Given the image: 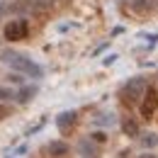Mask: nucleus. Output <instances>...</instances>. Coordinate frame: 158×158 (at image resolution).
<instances>
[{
	"label": "nucleus",
	"mask_w": 158,
	"mask_h": 158,
	"mask_svg": "<svg viewBox=\"0 0 158 158\" xmlns=\"http://www.w3.org/2000/svg\"><path fill=\"white\" fill-rule=\"evenodd\" d=\"M0 59H2L5 66H10L12 71L24 73V76H29V78H41V76H44V71H41L39 63H34L32 59H27V56L20 54V51L7 49V51H2V54H0Z\"/></svg>",
	"instance_id": "nucleus-1"
},
{
	"label": "nucleus",
	"mask_w": 158,
	"mask_h": 158,
	"mask_svg": "<svg viewBox=\"0 0 158 158\" xmlns=\"http://www.w3.org/2000/svg\"><path fill=\"white\" fill-rule=\"evenodd\" d=\"M146 80L143 78H129V83L122 88V93H119V98L124 100L127 105H134V102H139V100L143 98V93H146Z\"/></svg>",
	"instance_id": "nucleus-2"
},
{
	"label": "nucleus",
	"mask_w": 158,
	"mask_h": 158,
	"mask_svg": "<svg viewBox=\"0 0 158 158\" xmlns=\"http://www.w3.org/2000/svg\"><path fill=\"white\" fill-rule=\"evenodd\" d=\"M10 10H15V12H27V15H46L49 2H46V0H22V2H15Z\"/></svg>",
	"instance_id": "nucleus-3"
},
{
	"label": "nucleus",
	"mask_w": 158,
	"mask_h": 158,
	"mask_svg": "<svg viewBox=\"0 0 158 158\" xmlns=\"http://www.w3.org/2000/svg\"><path fill=\"white\" fill-rule=\"evenodd\" d=\"M158 112V90L156 88H146L143 98H141V117L151 119Z\"/></svg>",
	"instance_id": "nucleus-4"
},
{
	"label": "nucleus",
	"mask_w": 158,
	"mask_h": 158,
	"mask_svg": "<svg viewBox=\"0 0 158 158\" xmlns=\"http://www.w3.org/2000/svg\"><path fill=\"white\" fill-rule=\"evenodd\" d=\"M27 34H29V22L27 20H12L5 27V39L10 41H22L27 39Z\"/></svg>",
	"instance_id": "nucleus-5"
},
{
	"label": "nucleus",
	"mask_w": 158,
	"mask_h": 158,
	"mask_svg": "<svg viewBox=\"0 0 158 158\" xmlns=\"http://www.w3.org/2000/svg\"><path fill=\"white\" fill-rule=\"evenodd\" d=\"M76 119H78V112H76V110H66V112H61L59 117H56V127H59V131H61V134H68V131L73 129Z\"/></svg>",
	"instance_id": "nucleus-6"
},
{
	"label": "nucleus",
	"mask_w": 158,
	"mask_h": 158,
	"mask_svg": "<svg viewBox=\"0 0 158 158\" xmlns=\"http://www.w3.org/2000/svg\"><path fill=\"white\" fill-rule=\"evenodd\" d=\"M78 153L83 158H100V148L93 139H80L78 143Z\"/></svg>",
	"instance_id": "nucleus-7"
},
{
	"label": "nucleus",
	"mask_w": 158,
	"mask_h": 158,
	"mask_svg": "<svg viewBox=\"0 0 158 158\" xmlns=\"http://www.w3.org/2000/svg\"><path fill=\"white\" fill-rule=\"evenodd\" d=\"M93 124L95 127H114L117 124V114L114 112H100L98 117L93 119Z\"/></svg>",
	"instance_id": "nucleus-8"
},
{
	"label": "nucleus",
	"mask_w": 158,
	"mask_h": 158,
	"mask_svg": "<svg viewBox=\"0 0 158 158\" xmlns=\"http://www.w3.org/2000/svg\"><path fill=\"white\" fill-rule=\"evenodd\" d=\"M68 151H71V148H68V143H66V141H51V143H49V153H51L54 158L68 156Z\"/></svg>",
	"instance_id": "nucleus-9"
},
{
	"label": "nucleus",
	"mask_w": 158,
	"mask_h": 158,
	"mask_svg": "<svg viewBox=\"0 0 158 158\" xmlns=\"http://www.w3.org/2000/svg\"><path fill=\"white\" fill-rule=\"evenodd\" d=\"M34 95H37V88L34 85H22L20 90L15 93V98H17V102H29V100H34Z\"/></svg>",
	"instance_id": "nucleus-10"
},
{
	"label": "nucleus",
	"mask_w": 158,
	"mask_h": 158,
	"mask_svg": "<svg viewBox=\"0 0 158 158\" xmlns=\"http://www.w3.org/2000/svg\"><path fill=\"white\" fill-rule=\"evenodd\" d=\"M141 143H143V148H146V151H148V148H156V146H158V134H153V131L141 134Z\"/></svg>",
	"instance_id": "nucleus-11"
},
{
	"label": "nucleus",
	"mask_w": 158,
	"mask_h": 158,
	"mask_svg": "<svg viewBox=\"0 0 158 158\" xmlns=\"http://www.w3.org/2000/svg\"><path fill=\"white\" fill-rule=\"evenodd\" d=\"M122 129H124L127 136H139V124H136V122H131V119H127V122L122 124Z\"/></svg>",
	"instance_id": "nucleus-12"
},
{
	"label": "nucleus",
	"mask_w": 158,
	"mask_h": 158,
	"mask_svg": "<svg viewBox=\"0 0 158 158\" xmlns=\"http://www.w3.org/2000/svg\"><path fill=\"white\" fill-rule=\"evenodd\" d=\"M129 5H131L134 10H139V12H143V10L151 7V0H129Z\"/></svg>",
	"instance_id": "nucleus-13"
},
{
	"label": "nucleus",
	"mask_w": 158,
	"mask_h": 158,
	"mask_svg": "<svg viewBox=\"0 0 158 158\" xmlns=\"http://www.w3.org/2000/svg\"><path fill=\"white\" fill-rule=\"evenodd\" d=\"M90 139H93L95 143H105V141H107V134H105V131H93Z\"/></svg>",
	"instance_id": "nucleus-14"
},
{
	"label": "nucleus",
	"mask_w": 158,
	"mask_h": 158,
	"mask_svg": "<svg viewBox=\"0 0 158 158\" xmlns=\"http://www.w3.org/2000/svg\"><path fill=\"white\" fill-rule=\"evenodd\" d=\"M12 98H15V93H12L10 88H0V100H2V102H5V100H12Z\"/></svg>",
	"instance_id": "nucleus-15"
},
{
	"label": "nucleus",
	"mask_w": 158,
	"mask_h": 158,
	"mask_svg": "<svg viewBox=\"0 0 158 158\" xmlns=\"http://www.w3.org/2000/svg\"><path fill=\"white\" fill-rule=\"evenodd\" d=\"M114 61H117V54H110V56H105V59H102V63H105V66H110V63H114Z\"/></svg>",
	"instance_id": "nucleus-16"
},
{
	"label": "nucleus",
	"mask_w": 158,
	"mask_h": 158,
	"mask_svg": "<svg viewBox=\"0 0 158 158\" xmlns=\"http://www.w3.org/2000/svg\"><path fill=\"white\" fill-rule=\"evenodd\" d=\"M7 114H10V107L7 105H0V119H5Z\"/></svg>",
	"instance_id": "nucleus-17"
},
{
	"label": "nucleus",
	"mask_w": 158,
	"mask_h": 158,
	"mask_svg": "<svg viewBox=\"0 0 158 158\" xmlns=\"http://www.w3.org/2000/svg\"><path fill=\"white\" fill-rule=\"evenodd\" d=\"M139 158H158V156H156V153H151V151H146V153H141Z\"/></svg>",
	"instance_id": "nucleus-18"
}]
</instances>
